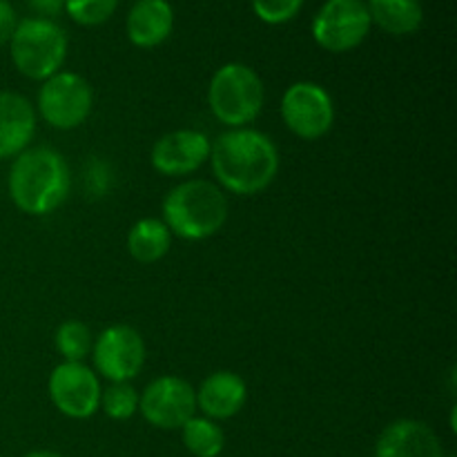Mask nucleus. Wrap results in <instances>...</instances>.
Returning <instances> with one entry per match:
<instances>
[{
    "label": "nucleus",
    "instance_id": "f257e3e1",
    "mask_svg": "<svg viewBox=\"0 0 457 457\" xmlns=\"http://www.w3.org/2000/svg\"><path fill=\"white\" fill-rule=\"evenodd\" d=\"M210 163L219 186L232 195L253 196L270 187L279 172V150L268 134L253 128L226 129L210 145Z\"/></svg>",
    "mask_w": 457,
    "mask_h": 457
},
{
    "label": "nucleus",
    "instance_id": "f03ea898",
    "mask_svg": "<svg viewBox=\"0 0 457 457\" xmlns=\"http://www.w3.org/2000/svg\"><path fill=\"white\" fill-rule=\"evenodd\" d=\"M9 199L29 217H45L61 208L71 190L65 156L52 147H27L13 159L7 174Z\"/></svg>",
    "mask_w": 457,
    "mask_h": 457
},
{
    "label": "nucleus",
    "instance_id": "7ed1b4c3",
    "mask_svg": "<svg viewBox=\"0 0 457 457\" xmlns=\"http://www.w3.org/2000/svg\"><path fill=\"white\" fill-rule=\"evenodd\" d=\"M172 237L204 241L217 235L228 221V199L221 187L205 179H190L165 195L163 219Z\"/></svg>",
    "mask_w": 457,
    "mask_h": 457
},
{
    "label": "nucleus",
    "instance_id": "20e7f679",
    "mask_svg": "<svg viewBox=\"0 0 457 457\" xmlns=\"http://www.w3.org/2000/svg\"><path fill=\"white\" fill-rule=\"evenodd\" d=\"M266 103V87L257 71L244 62H226L208 85V105L228 129L248 128L259 119Z\"/></svg>",
    "mask_w": 457,
    "mask_h": 457
},
{
    "label": "nucleus",
    "instance_id": "39448f33",
    "mask_svg": "<svg viewBox=\"0 0 457 457\" xmlns=\"http://www.w3.org/2000/svg\"><path fill=\"white\" fill-rule=\"evenodd\" d=\"M67 49H70V40H67L65 29L56 21L38 16L18 21L16 31L9 40L13 67L25 79L40 80V83L62 70Z\"/></svg>",
    "mask_w": 457,
    "mask_h": 457
},
{
    "label": "nucleus",
    "instance_id": "423d86ee",
    "mask_svg": "<svg viewBox=\"0 0 457 457\" xmlns=\"http://www.w3.org/2000/svg\"><path fill=\"white\" fill-rule=\"evenodd\" d=\"M38 114L49 128L76 129L89 119L94 107V89L87 79L76 71H58L43 80L38 89Z\"/></svg>",
    "mask_w": 457,
    "mask_h": 457
},
{
    "label": "nucleus",
    "instance_id": "0eeeda50",
    "mask_svg": "<svg viewBox=\"0 0 457 457\" xmlns=\"http://www.w3.org/2000/svg\"><path fill=\"white\" fill-rule=\"evenodd\" d=\"M370 29L364 0H326L311 25L315 43L330 54L353 52L369 38Z\"/></svg>",
    "mask_w": 457,
    "mask_h": 457
},
{
    "label": "nucleus",
    "instance_id": "6e6552de",
    "mask_svg": "<svg viewBox=\"0 0 457 457\" xmlns=\"http://www.w3.org/2000/svg\"><path fill=\"white\" fill-rule=\"evenodd\" d=\"M143 335L128 324H114L94 337V373L112 384L132 382L145 366Z\"/></svg>",
    "mask_w": 457,
    "mask_h": 457
},
{
    "label": "nucleus",
    "instance_id": "1a4fd4ad",
    "mask_svg": "<svg viewBox=\"0 0 457 457\" xmlns=\"http://www.w3.org/2000/svg\"><path fill=\"white\" fill-rule=\"evenodd\" d=\"M281 119L286 128L303 141L326 137L335 125V103L328 89L312 80H297L281 98Z\"/></svg>",
    "mask_w": 457,
    "mask_h": 457
},
{
    "label": "nucleus",
    "instance_id": "9d476101",
    "mask_svg": "<svg viewBox=\"0 0 457 457\" xmlns=\"http://www.w3.org/2000/svg\"><path fill=\"white\" fill-rule=\"evenodd\" d=\"M138 413L150 427L181 431L183 424L196 415L195 386L177 375H161L138 395Z\"/></svg>",
    "mask_w": 457,
    "mask_h": 457
},
{
    "label": "nucleus",
    "instance_id": "9b49d317",
    "mask_svg": "<svg viewBox=\"0 0 457 457\" xmlns=\"http://www.w3.org/2000/svg\"><path fill=\"white\" fill-rule=\"evenodd\" d=\"M47 393L58 413L70 420H87L101 406V378L85 361H61L49 373Z\"/></svg>",
    "mask_w": 457,
    "mask_h": 457
},
{
    "label": "nucleus",
    "instance_id": "f8f14e48",
    "mask_svg": "<svg viewBox=\"0 0 457 457\" xmlns=\"http://www.w3.org/2000/svg\"><path fill=\"white\" fill-rule=\"evenodd\" d=\"M210 145L212 143L199 129H174L152 147V168L163 177H186L208 163Z\"/></svg>",
    "mask_w": 457,
    "mask_h": 457
},
{
    "label": "nucleus",
    "instance_id": "ddd939ff",
    "mask_svg": "<svg viewBox=\"0 0 457 457\" xmlns=\"http://www.w3.org/2000/svg\"><path fill=\"white\" fill-rule=\"evenodd\" d=\"M375 457H446V453L427 422L402 418L379 433Z\"/></svg>",
    "mask_w": 457,
    "mask_h": 457
},
{
    "label": "nucleus",
    "instance_id": "4468645a",
    "mask_svg": "<svg viewBox=\"0 0 457 457\" xmlns=\"http://www.w3.org/2000/svg\"><path fill=\"white\" fill-rule=\"evenodd\" d=\"M195 391L196 411L214 422L239 415L248 402V384L235 370H214Z\"/></svg>",
    "mask_w": 457,
    "mask_h": 457
},
{
    "label": "nucleus",
    "instance_id": "2eb2a0df",
    "mask_svg": "<svg viewBox=\"0 0 457 457\" xmlns=\"http://www.w3.org/2000/svg\"><path fill=\"white\" fill-rule=\"evenodd\" d=\"M36 134V110L22 94L0 92V161L16 159Z\"/></svg>",
    "mask_w": 457,
    "mask_h": 457
},
{
    "label": "nucleus",
    "instance_id": "dca6fc26",
    "mask_svg": "<svg viewBox=\"0 0 457 457\" xmlns=\"http://www.w3.org/2000/svg\"><path fill=\"white\" fill-rule=\"evenodd\" d=\"M174 7L170 0H137L125 18V31L134 47L154 49L172 36Z\"/></svg>",
    "mask_w": 457,
    "mask_h": 457
},
{
    "label": "nucleus",
    "instance_id": "f3484780",
    "mask_svg": "<svg viewBox=\"0 0 457 457\" xmlns=\"http://www.w3.org/2000/svg\"><path fill=\"white\" fill-rule=\"evenodd\" d=\"M370 25L391 36H411L422 27V0H364Z\"/></svg>",
    "mask_w": 457,
    "mask_h": 457
},
{
    "label": "nucleus",
    "instance_id": "a211bd4d",
    "mask_svg": "<svg viewBox=\"0 0 457 457\" xmlns=\"http://www.w3.org/2000/svg\"><path fill=\"white\" fill-rule=\"evenodd\" d=\"M172 248V232L161 219H138L128 232V253L138 263H156Z\"/></svg>",
    "mask_w": 457,
    "mask_h": 457
},
{
    "label": "nucleus",
    "instance_id": "6ab92c4d",
    "mask_svg": "<svg viewBox=\"0 0 457 457\" xmlns=\"http://www.w3.org/2000/svg\"><path fill=\"white\" fill-rule=\"evenodd\" d=\"M181 440L195 457H219L226 449V433L214 420L195 415L181 427Z\"/></svg>",
    "mask_w": 457,
    "mask_h": 457
},
{
    "label": "nucleus",
    "instance_id": "aec40b11",
    "mask_svg": "<svg viewBox=\"0 0 457 457\" xmlns=\"http://www.w3.org/2000/svg\"><path fill=\"white\" fill-rule=\"evenodd\" d=\"M54 346L62 361H85L92 355L94 335L87 324L79 320L62 321L54 335Z\"/></svg>",
    "mask_w": 457,
    "mask_h": 457
},
{
    "label": "nucleus",
    "instance_id": "412c9836",
    "mask_svg": "<svg viewBox=\"0 0 457 457\" xmlns=\"http://www.w3.org/2000/svg\"><path fill=\"white\" fill-rule=\"evenodd\" d=\"M98 409L116 422H125V420L134 418L138 411V393L129 382L110 384L103 388L101 393V406Z\"/></svg>",
    "mask_w": 457,
    "mask_h": 457
},
{
    "label": "nucleus",
    "instance_id": "4be33fe9",
    "mask_svg": "<svg viewBox=\"0 0 457 457\" xmlns=\"http://www.w3.org/2000/svg\"><path fill=\"white\" fill-rule=\"evenodd\" d=\"M120 0H65L62 12L83 27H96L110 21Z\"/></svg>",
    "mask_w": 457,
    "mask_h": 457
},
{
    "label": "nucleus",
    "instance_id": "5701e85b",
    "mask_svg": "<svg viewBox=\"0 0 457 457\" xmlns=\"http://www.w3.org/2000/svg\"><path fill=\"white\" fill-rule=\"evenodd\" d=\"M306 0H250L254 16L266 25H284L302 12Z\"/></svg>",
    "mask_w": 457,
    "mask_h": 457
},
{
    "label": "nucleus",
    "instance_id": "b1692460",
    "mask_svg": "<svg viewBox=\"0 0 457 457\" xmlns=\"http://www.w3.org/2000/svg\"><path fill=\"white\" fill-rule=\"evenodd\" d=\"M18 25V13L9 0H0V47L9 45Z\"/></svg>",
    "mask_w": 457,
    "mask_h": 457
},
{
    "label": "nucleus",
    "instance_id": "393cba45",
    "mask_svg": "<svg viewBox=\"0 0 457 457\" xmlns=\"http://www.w3.org/2000/svg\"><path fill=\"white\" fill-rule=\"evenodd\" d=\"M27 3L34 9L36 16L47 18V21H54L65 7V0H27Z\"/></svg>",
    "mask_w": 457,
    "mask_h": 457
},
{
    "label": "nucleus",
    "instance_id": "a878e982",
    "mask_svg": "<svg viewBox=\"0 0 457 457\" xmlns=\"http://www.w3.org/2000/svg\"><path fill=\"white\" fill-rule=\"evenodd\" d=\"M22 457H65V455L56 453V451H31V453H27Z\"/></svg>",
    "mask_w": 457,
    "mask_h": 457
},
{
    "label": "nucleus",
    "instance_id": "bb28decb",
    "mask_svg": "<svg viewBox=\"0 0 457 457\" xmlns=\"http://www.w3.org/2000/svg\"><path fill=\"white\" fill-rule=\"evenodd\" d=\"M0 457H3V455H0Z\"/></svg>",
    "mask_w": 457,
    "mask_h": 457
}]
</instances>
